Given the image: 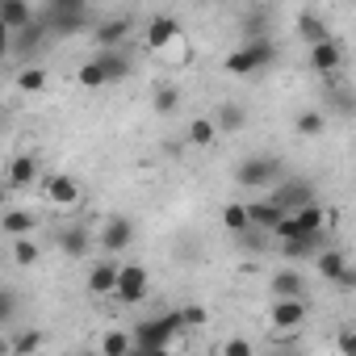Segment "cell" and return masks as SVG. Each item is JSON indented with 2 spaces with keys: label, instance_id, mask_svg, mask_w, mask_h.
<instances>
[{
  "label": "cell",
  "instance_id": "obj_1",
  "mask_svg": "<svg viewBox=\"0 0 356 356\" xmlns=\"http://www.w3.org/2000/svg\"><path fill=\"white\" fill-rule=\"evenodd\" d=\"M181 331H185V314L181 310L143 318V323H134V352H163L168 343H176Z\"/></svg>",
  "mask_w": 356,
  "mask_h": 356
},
{
  "label": "cell",
  "instance_id": "obj_2",
  "mask_svg": "<svg viewBox=\"0 0 356 356\" xmlns=\"http://www.w3.org/2000/svg\"><path fill=\"white\" fill-rule=\"evenodd\" d=\"M277 55H281V47H277L273 34H264V38H248L239 51H231V55L222 59V72H227V76H256V72H264Z\"/></svg>",
  "mask_w": 356,
  "mask_h": 356
},
{
  "label": "cell",
  "instance_id": "obj_3",
  "mask_svg": "<svg viewBox=\"0 0 356 356\" xmlns=\"http://www.w3.org/2000/svg\"><path fill=\"white\" fill-rule=\"evenodd\" d=\"M281 181V159L268 151H252L235 163V185L239 189H273Z\"/></svg>",
  "mask_w": 356,
  "mask_h": 356
},
{
  "label": "cell",
  "instance_id": "obj_4",
  "mask_svg": "<svg viewBox=\"0 0 356 356\" xmlns=\"http://www.w3.org/2000/svg\"><path fill=\"white\" fill-rule=\"evenodd\" d=\"M318 231H327V210H323L318 202H310V206H302V210H289L273 235H277V239H302V235H318Z\"/></svg>",
  "mask_w": 356,
  "mask_h": 356
},
{
  "label": "cell",
  "instance_id": "obj_5",
  "mask_svg": "<svg viewBox=\"0 0 356 356\" xmlns=\"http://www.w3.org/2000/svg\"><path fill=\"white\" fill-rule=\"evenodd\" d=\"M314 268H318V277H323L327 285H335L339 293H352V289H356V268L348 264V256H343V252L323 248V252L314 256Z\"/></svg>",
  "mask_w": 356,
  "mask_h": 356
},
{
  "label": "cell",
  "instance_id": "obj_6",
  "mask_svg": "<svg viewBox=\"0 0 356 356\" xmlns=\"http://www.w3.org/2000/svg\"><path fill=\"white\" fill-rule=\"evenodd\" d=\"M147 289H151V273H147L143 264H122L113 298H118L122 306H134V302H143V298H147Z\"/></svg>",
  "mask_w": 356,
  "mask_h": 356
},
{
  "label": "cell",
  "instance_id": "obj_7",
  "mask_svg": "<svg viewBox=\"0 0 356 356\" xmlns=\"http://www.w3.org/2000/svg\"><path fill=\"white\" fill-rule=\"evenodd\" d=\"M134 235H138V227H134L130 218L113 214V218H105V227H101V248H105L109 256H122V252L134 248Z\"/></svg>",
  "mask_w": 356,
  "mask_h": 356
},
{
  "label": "cell",
  "instance_id": "obj_8",
  "mask_svg": "<svg viewBox=\"0 0 356 356\" xmlns=\"http://www.w3.org/2000/svg\"><path fill=\"white\" fill-rule=\"evenodd\" d=\"M176 42H181V22H176V17L159 13V17L147 22V34H143V47H147V51H168V47H176Z\"/></svg>",
  "mask_w": 356,
  "mask_h": 356
},
{
  "label": "cell",
  "instance_id": "obj_9",
  "mask_svg": "<svg viewBox=\"0 0 356 356\" xmlns=\"http://www.w3.org/2000/svg\"><path fill=\"white\" fill-rule=\"evenodd\" d=\"M268 323L277 331H298L306 323V298H277L268 310Z\"/></svg>",
  "mask_w": 356,
  "mask_h": 356
},
{
  "label": "cell",
  "instance_id": "obj_10",
  "mask_svg": "<svg viewBox=\"0 0 356 356\" xmlns=\"http://www.w3.org/2000/svg\"><path fill=\"white\" fill-rule=\"evenodd\" d=\"M42 193H47L51 206L72 210V206L80 202V181H76V176H47V181H42Z\"/></svg>",
  "mask_w": 356,
  "mask_h": 356
},
{
  "label": "cell",
  "instance_id": "obj_11",
  "mask_svg": "<svg viewBox=\"0 0 356 356\" xmlns=\"http://www.w3.org/2000/svg\"><path fill=\"white\" fill-rule=\"evenodd\" d=\"M310 67H314L318 76H335V72L343 67V47H339L335 38L314 42V47H310Z\"/></svg>",
  "mask_w": 356,
  "mask_h": 356
},
{
  "label": "cell",
  "instance_id": "obj_12",
  "mask_svg": "<svg viewBox=\"0 0 356 356\" xmlns=\"http://www.w3.org/2000/svg\"><path fill=\"white\" fill-rule=\"evenodd\" d=\"M323 243H327V231L302 235V239H281V256H285L289 264H302V260H314V256L323 252Z\"/></svg>",
  "mask_w": 356,
  "mask_h": 356
},
{
  "label": "cell",
  "instance_id": "obj_13",
  "mask_svg": "<svg viewBox=\"0 0 356 356\" xmlns=\"http://www.w3.org/2000/svg\"><path fill=\"white\" fill-rule=\"evenodd\" d=\"M118 273H122V264H113V260H97V264L88 268V293H92V298H113V289H118Z\"/></svg>",
  "mask_w": 356,
  "mask_h": 356
},
{
  "label": "cell",
  "instance_id": "obj_14",
  "mask_svg": "<svg viewBox=\"0 0 356 356\" xmlns=\"http://www.w3.org/2000/svg\"><path fill=\"white\" fill-rule=\"evenodd\" d=\"M5 181H9V189H34V181H38V155H13Z\"/></svg>",
  "mask_w": 356,
  "mask_h": 356
},
{
  "label": "cell",
  "instance_id": "obj_15",
  "mask_svg": "<svg viewBox=\"0 0 356 356\" xmlns=\"http://www.w3.org/2000/svg\"><path fill=\"white\" fill-rule=\"evenodd\" d=\"M88 17H92V13H51V9H42V22H47L51 34H59V38L84 34V30H88Z\"/></svg>",
  "mask_w": 356,
  "mask_h": 356
},
{
  "label": "cell",
  "instance_id": "obj_16",
  "mask_svg": "<svg viewBox=\"0 0 356 356\" xmlns=\"http://www.w3.org/2000/svg\"><path fill=\"white\" fill-rule=\"evenodd\" d=\"M130 34V17H105L101 26H92V38H97V51H109V47H122Z\"/></svg>",
  "mask_w": 356,
  "mask_h": 356
},
{
  "label": "cell",
  "instance_id": "obj_17",
  "mask_svg": "<svg viewBox=\"0 0 356 356\" xmlns=\"http://www.w3.org/2000/svg\"><path fill=\"white\" fill-rule=\"evenodd\" d=\"M273 197H277L285 210H302V206L314 202V185H310V181H285V185L273 189Z\"/></svg>",
  "mask_w": 356,
  "mask_h": 356
},
{
  "label": "cell",
  "instance_id": "obj_18",
  "mask_svg": "<svg viewBox=\"0 0 356 356\" xmlns=\"http://www.w3.org/2000/svg\"><path fill=\"white\" fill-rule=\"evenodd\" d=\"M248 214H252V227H260V231H277L281 227V218L289 214L277 197H264V202H252L248 206Z\"/></svg>",
  "mask_w": 356,
  "mask_h": 356
},
{
  "label": "cell",
  "instance_id": "obj_19",
  "mask_svg": "<svg viewBox=\"0 0 356 356\" xmlns=\"http://www.w3.org/2000/svg\"><path fill=\"white\" fill-rule=\"evenodd\" d=\"M47 34H51V26H47L42 17H34V22H30L26 30H17V34H13V51H17V59H30V55L38 51V42H42Z\"/></svg>",
  "mask_w": 356,
  "mask_h": 356
},
{
  "label": "cell",
  "instance_id": "obj_20",
  "mask_svg": "<svg viewBox=\"0 0 356 356\" xmlns=\"http://www.w3.org/2000/svg\"><path fill=\"white\" fill-rule=\"evenodd\" d=\"M88 248H92V239H88V231H84L80 222H72V227L59 231V252H63L67 260H84Z\"/></svg>",
  "mask_w": 356,
  "mask_h": 356
},
{
  "label": "cell",
  "instance_id": "obj_21",
  "mask_svg": "<svg viewBox=\"0 0 356 356\" xmlns=\"http://www.w3.org/2000/svg\"><path fill=\"white\" fill-rule=\"evenodd\" d=\"M0 22H5L9 34H17V30H26L34 22V5L30 0H5V5H0Z\"/></svg>",
  "mask_w": 356,
  "mask_h": 356
},
{
  "label": "cell",
  "instance_id": "obj_22",
  "mask_svg": "<svg viewBox=\"0 0 356 356\" xmlns=\"http://www.w3.org/2000/svg\"><path fill=\"white\" fill-rule=\"evenodd\" d=\"M268 289H273L277 298H302V293H306V277H302L298 268H281V273H273Z\"/></svg>",
  "mask_w": 356,
  "mask_h": 356
},
{
  "label": "cell",
  "instance_id": "obj_23",
  "mask_svg": "<svg viewBox=\"0 0 356 356\" xmlns=\"http://www.w3.org/2000/svg\"><path fill=\"white\" fill-rule=\"evenodd\" d=\"M97 59H101V67L109 72V80H113V84H118V80H126V76H130V67H134V63H130V55H126L122 47L97 51Z\"/></svg>",
  "mask_w": 356,
  "mask_h": 356
},
{
  "label": "cell",
  "instance_id": "obj_24",
  "mask_svg": "<svg viewBox=\"0 0 356 356\" xmlns=\"http://www.w3.org/2000/svg\"><path fill=\"white\" fill-rule=\"evenodd\" d=\"M76 84H80V88H88V92H97V88H109L113 80H109V72L101 67V59L92 55V59H88V63L76 72Z\"/></svg>",
  "mask_w": 356,
  "mask_h": 356
},
{
  "label": "cell",
  "instance_id": "obj_25",
  "mask_svg": "<svg viewBox=\"0 0 356 356\" xmlns=\"http://www.w3.org/2000/svg\"><path fill=\"white\" fill-rule=\"evenodd\" d=\"M298 38H302L306 47H314V42L331 38V30L323 26V17H318V13H302V17H298Z\"/></svg>",
  "mask_w": 356,
  "mask_h": 356
},
{
  "label": "cell",
  "instance_id": "obj_26",
  "mask_svg": "<svg viewBox=\"0 0 356 356\" xmlns=\"http://www.w3.org/2000/svg\"><path fill=\"white\" fill-rule=\"evenodd\" d=\"M293 130H298L302 138H318V134L327 130V113H323V109H302V113L293 118Z\"/></svg>",
  "mask_w": 356,
  "mask_h": 356
},
{
  "label": "cell",
  "instance_id": "obj_27",
  "mask_svg": "<svg viewBox=\"0 0 356 356\" xmlns=\"http://www.w3.org/2000/svg\"><path fill=\"white\" fill-rule=\"evenodd\" d=\"M134 352V331H105L101 335V356H126Z\"/></svg>",
  "mask_w": 356,
  "mask_h": 356
},
{
  "label": "cell",
  "instance_id": "obj_28",
  "mask_svg": "<svg viewBox=\"0 0 356 356\" xmlns=\"http://www.w3.org/2000/svg\"><path fill=\"white\" fill-rule=\"evenodd\" d=\"M151 109H155L159 118H172L176 109H181V92H176L172 84H159V88L151 92Z\"/></svg>",
  "mask_w": 356,
  "mask_h": 356
},
{
  "label": "cell",
  "instance_id": "obj_29",
  "mask_svg": "<svg viewBox=\"0 0 356 356\" xmlns=\"http://www.w3.org/2000/svg\"><path fill=\"white\" fill-rule=\"evenodd\" d=\"M13 264H17V268H34V264H38V243H34V235H13Z\"/></svg>",
  "mask_w": 356,
  "mask_h": 356
},
{
  "label": "cell",
  "instance_id": "obj_30",
  "mask_svg": "<svg viewBox=\"0 0 356 356\" xmlns=\"http://www.w3.org/2000/svg\"><path fill=\"white\" fill-rule=\"evenodd\" d=\"M0 227H5V235H34V214L30 210H5Z\"/></svg>",
  "mask_w": 356,
  "mask_h": 356
},
{
  "label": "cell",
  "instance_id": "obj_31",
  "mask_svg": "<svg viewBox=\"0 0 356 356\" xmlns=\"http://www.w3.org/2000/svg\"><path fill=\"white\" fill-rule=\"evenodd\" d=\"M218 138V122L214 118H197V122H189V143L193 147H210Z\"/></svg>",
  "mask_w": 356,
  "mask_h": 356
},
{
  "label": "cell",
  "instance_id": "obj_32",
  "mask_svg": "<svg viewBox=\"0 0 356 356\" xmlns=\"http://www.w3.org/2000/svg\"><path fill=\"white\" fill-rule=\"evenodd\" d=\"M222 227L227 231H248L252 227V214H248V206H239V202H231V206H222Z\"/></svg>",
  "mask_w": 356,
  "mask_h": 356
},
{
  "label": "cell",
  "instance_id": "obj_33",
  "mask_svg": "<svg viewBox=\"0 0 356 356\" xmlns=\"http://www.w3.org/2000/svg\"><path fill=\"white\" fill-rule=\"evenodd\" d=\"M214 122H218V130H231V134H235V130H243L248 113H243V105H222Z\"/></svg>",
  "mask_w": 356,
  "mask_h": 356
},
{
  "label": "cell",
  "instance_id": "obj_34",
  "mask_svg": "<svg viewBox=\"0 0 356 356\" xmlns=\"http://www.w3.org/2000/svg\"><path fill=\"white\" fill-rule=\"evenodd\" d=\"M17 88L22 92H42L47 88V72L42 67H22L17 72Z\"/></svg>",
  "mask_w": 356,
  "mask_h": 356
},
{
  "label": "cell",
  "instance_id": "obj_35",
  "mask_svg": "<svg viewBox=\"0 0 356 356\" xmlns=\"http://www.w3.org/2000/svg\"><path fill=\"white\" fill-rule=\"evenodd\" d=\"M34 348H42V335H38V331H22L13 343H5V352H9V356H30Z\"/></svg>",
  "mask_w": 356,
  "mask_h": 356
},
{
  "label": "cell",
  "instance_id": "obj_36",
  "mask_svg": "<svg viewBox=\"0 0 356 356\" xmlns=\"http://www.w3.org/2000/svg\"><path fill=\"white\" fill-rule=\"evenodd\" d=\"M17 318V289H0V327H13Z\"/></svg>",
  "mask_w": 356,
  "mask_h": 356
},
{
  "label": "cell",
  "instance_id": "obj_37",
  "mask_svg": "<svg viewBox=\"0 0 356 356\" xmlns=\"http://www.w3.org/2000/svg\"><path fill=\"white\" fill-rule=\"evenodd\" d=\"M243 34H248V38H264V34H268V13H260V9L248 13V17H243Z\"/></svg>",
  "mask_w": 356,
  "mask_h": 356
},
{
  "label": "cell",
  "instance_id": "obj_38",
  "mask_svg": "<svg viewBox=\"0 0 356 356\" xmlns=\"http://www.w3.org/2000/svg\"><path fill=\"white\" fill-rule=\"evenodd\" d=\"M327 101H331V105H335L339 113H352V109H356V101L339 92V84H335V76H331V84H327Z\"/></svg>",
  "mask_w": 356,
  "mask_h": 356
},
{
  "label": "cell",
  "instance_id": "obj_39",
  "mask_svg": "<svg viewBox=\"0 0 356 356\" xmlns=\"http://www.w3.org/2000/svg\"><path fill=\"white\" fill-rule=\"evenodd\" d=\"M47 9L51 13H92L88 0H47Z\"/></svg>",
  "mask_w": 356,
  "mask_h": 356
},
{
  "label": "cell",
  "instance_id": "obj_40",
  "mask_svg": "<svg viewBox=\"0 0 356 356\" xmlns=\"http://www.w3.org/2000/svg\"><path fill=\"white\" fill-rule=\"evenodd\" d=\"M181 314H185V331H189V327H202V323H206V306H185Z\"/></svg>",
  "mask_w": 356,
  "mask_h": 356
},
{
  "label": "cell",
  "instance_id": "obj_41",
  "mask_svg": "<svg viewBox=\"0 0 356 356\" xmlns=\"http://www.w3.org/2000/svg\"><path fill=\"white\" fill-rule=\"evenodd\" d=\"M222 352H227V356H248V352H252V343H248V339H227V343H222Z\"/></svg>",
  "mask_w": 356,
  "mask_h": 356
},
{
  "label": "cell",
  "instance_id": "obj_42",
  "mask_svg": "<svg viewBox=\"0 0 356 356\" xmlns=\"http://www.w3.org/2000/svg\"><path fill=\"white\" fill-rule=\"evenodd\" d=\"M335 348H339V352H348V356H356V331H343V335L335 339Z\"/></svg>",
  "mask_w": 356,
  "mask_h": 356
},
{
  "label": "cell",
  "instance_id": "obj_43",
  "mask_svg": "<svg viewBox=\"0 0 356 356\" xmlns=\"http://www.w3.org/2000/svg\"><path fill=\"white\" fill-rule=\"evenodd\" d=\"M352 5H356V0H352Z\"/></svg>",
  "mask_w": 356,
  "mask_h": 356
}]
</instances>
